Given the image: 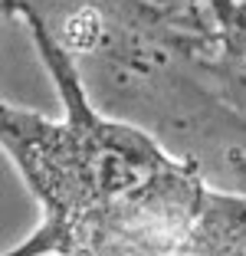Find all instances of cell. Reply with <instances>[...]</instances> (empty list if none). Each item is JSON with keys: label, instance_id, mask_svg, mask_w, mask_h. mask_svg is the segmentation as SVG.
<instances>
[{"label": "cell", "instance_id": "6da1fadb", "mask_svg": "<svg viewBox=\"0 0 246 256\" xmlns=\"http://www.w3.org/2000/svg\"><path fill=\"white\" fill-rule=\"evenodd\" d=\"M30 33L62 118L0 108L4 148L43 204V224L4 256H246V194L210 188L148 132L105 118L72 56L40 26Z\"/></svg>", "mask_w": 246, "mask_h": 256}, {"label": "cell", "instance_id": "7a4b0ae2", "mask_svg": "<svg viewBox=\"0 0 246 256\" xmlns=\"http://www.w3.org/2000/svg\"><path fill=\"white\" fill-rule=\"evenodd\" d=\"M72 56L89 102L148 132L207 181H246V115L216 92L207 0H4Z\"/></svg>", "mask_w": 246, "mask_h": 256}]
</instances>
